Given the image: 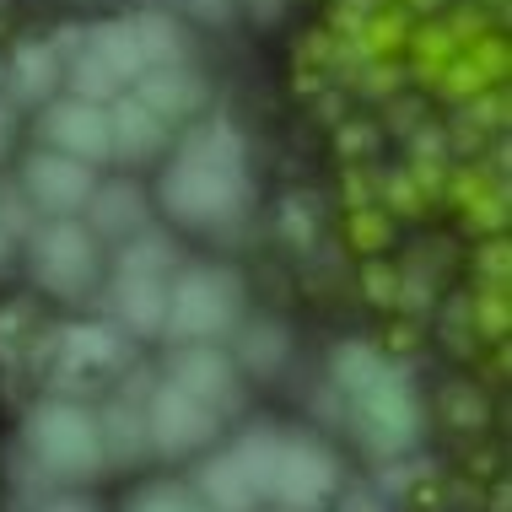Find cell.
Instances as JSON below:
<instances>
[{"label":"cell","instance_id":"cell-1","mask_svg":"<svg viewBox=\"0 0 512 512\" xmlns=\"http://www.w3.org/2000/svg\"><path fill=\"white\" fill-rule=\"evenodd\" d=\"M162 211L178 227H221V221H238L254 200L248 184V146L227 119L195 124L178 141V157L162 173Z\"/></svg>","mask_w":512,"mask_h":512},{"label":"cell","instance_id":"cell-2","mask_svg":"<svg viewBox=\"0 0 512 512\" xmlns=\"http://www.w3.org/2000/svg\"><path fill=\"white\" fill-rule=\"evenodd\" d=\"M238 318H243L238 270L195 265L168 281V324H162V335H173L178 345H216L221 335L238 329Z\"/></svg>","mask_w":512,"mask_h":512},{"label":"cell","instance_id":"cell-3","mask_svg":"<svg viewBox=\"0 0 512 512\" xmlns=\"http://www.w3.org/2000/svg\"><path fill=\"white\" fill-rule=\"evenodd\" d=\"M27 453L44 475H60V480H92L108 464L98 415L76 405V399H49V405L27 415Z\"/></svg>","mask_w":512,"mask_h":512},{"label":"cell","instance_id":"cell-4","mask_svg":"<svg viewBox=\"0 0 512 512\" xmlns=\"http://www.w3.org/2000/svg\"><path fill=\"white\" fill-rule=\"evenodd\" d=\"M103 275V248L76 216L33 232V281L54 297H87Z\"/></svg>","mask_w":512,"mask_h":512},{"label":"cell","instance_id":"cell-5","mask_svg":"<svg viewBox=\"0 0 512 512\" xmlns=\"http://www.w3.org/2000/svg\"><path fill=\"white\" fill-rule=\"evenodd\" d=\"M340 486V459L324 448L318 437H281L270 469V502H281L286 512H318Z\"/></svg>","mask_w":512,"mask_h":512},{"label":"cell","instance_id":"cell-6","mask_svg":"<svg viewBox=\"0 0 512 512\" xmlns=\"http://www.w3.org/2000/svg\"><path fill=\"white\" fill-rule=\"evenodd\" d=\"M92 189H98V168L65 157V151L38 146L33 157L22 162V200L33 205L38 216H49V221L81 216L87 200H92Z\"/></svg>","mask_w":512,"mask_h":512},{"label":"cell","instance_id":"cell-7","mask_svg":"<svg viewBox=\"0 0 512 512\" xmlns=\"http://www.w3.org/2000/svg\"><path fill=\"white\" fill-rule=\"evenodd\" d=\"M141 415H146V442L157 453H168V459L211 448L221 432V415L211 405H200L195 394H184L178 383H157V394H151V405Z\"/></svg>","mask_w":512,"mask_h":512},{"label":"cell","instance_id":"cell-8","mask_svg":"<svg viewBox=\"0 0 512 512\" xmlns=\"http://www.w3.org/2000/svg\"><path fill=\"white\" fill-rule=\"evenodd\" d=\"M351 405H356V421H362V437L383 453H399L415 437V426H421L410 383L394 367H383V378H372L362 394H351Z\"/></svg>","mask_w":512,"mask_h":512},{"label":"cell","instance_id":"cell-9","mask_svg":"<svg viewBox=\"0 0 512 512\" xmlns=\"http://www.w3.org/2000/svg\"><path fill=\"white\" fill-rule=\"evenodd\" d=\"M38 135H44L49 151H65V157L98 162L114 157V135H108V108L103 103H87V98H60V103H44V119H38Z\"/></svg>","mask_w":512,"mask_h":512},{"label":"cell","instance_id":"cell-10","mask_svg":"<svg viewBox=\"0 0 512 512\" xmlns=\"http://www.w3.org/2000/svg\"><path fill=\"white\" fill-rule=\"evenodd\" d=\"M168 383H178L184 394H195L200 405H211L216 415L243 405V383H238V362L221 345H178L168 356Z\"/></svg>","mask_w":512,"mask_h":512},{"label":"cell","instance_id":"cell-11","mask_svg":"<svg viewBox=\"0 0 512 512\" xmlns=\"http://www.w3.org/2000/svg\"><path fill=\"white\" fill-rule=\"evenodd\" d=\"M146 189L135 184V178H108V184H98L92 189V200H87V232L92 238H135V232H146V221H151V211H146Z\"/></svg>","mask_w":512,"mask_h":512},{"label":"cell","instance_id":"cell-12","mask_svg":"<svg viewBox=\"0 0 512 512\" xmlns=\"http://www.w3.org/2000/svg\"><path fill=\"white\" fill-rule=\"evenodd\" d=\"M0 81H6L11 103H49V92L65 81V60H60V49H54L49 38H22V44L11 49Z\"/></svg>","mask_w":512,"mask_h":512},{"label":"cell","instance_id":"cell-13","mask_svg":"<svg viewBox=\"0 0 512 512\" xmlns=\"http://www.w3.org/2000/svg\"><path fill=\"white\" fill-rule=\"evenodd\" d=\"M135 98L173 130V124H189L205 108V81L189 65H157V71H146L135 81Z\"/></svg>","mask_w":512,"mask_h":512},{"label":"cell","instance_id":"cell-14","mask_svg":"<svg viewBox=\"0 0 512 512\" xmlns=\"http://www.w3.org/2000/svg\"><path fill=\"white\" fill-rule=\"evenodd\" d=\"M108 135H114V157L124 162H146L157 157L162 146H168V124H162L151 108L135 98V92H119L114 103H108Z\"/></svg>","mask_w":512,"mask_h":512},{"label":"cell","instance_id":"cell-15","mask_svg":"<svg viewBox=\"0 0 512 512\" xmlns=\"http://www.w3.org/2000/svg\"><path fill=\"white\" fill-rule=\"evenodd\" d=\"M81 49H87L92 60H98V65H103V71L119 81L124 92H130L135 81L146 76V60H141V44H135V27H130V17H114V22L87 27V33H81Z\"/></svg>","mask_w":512,"mask_h":512},{"label":"cell","instance_id":"cell-16","mask_svg":"<svg viewBox=\"0 0 512 512\" xmlns=\"http://www.w3.org/2000/svg\"><path fill=\"white\" fill-rule=\"evenodd\" d=\"M114 313L135 335H162V324H168V281H157V275H119Z\"/></svg>","mask_w":512,"mask_h":512},{"label":"cell","instance_id":"cell-17","mask_svg":"<svg viewBox=\"0 0 512 512\" xmlns=\"http://www.w3.org/2000/svg\"><path fill=\"white\" fill-rule=\"evenodd\" d=\"M195 496L211 512H254L259 507V491L254 480L243 475V464L232 459V448H221L216 459L200 464V480H195Z\"/></svg>","mask_w":512,"mask_h":512},{"label":"cell","instance_id":"cell-18","mask_svg":"<svg viewBox=\"0 0 512 512\" xmlns=\"http://www.w3.org/2000/svg\"><path fill=\"white\" fill-rule=\"evenodd\" d=\"M130 27H135V44H141L146 71H157V65H184L189 38L168 11H141V17H130Z\"/></svg>","mask_w":512,"mask_h":512},{"label":"cell","instance_id":"cell-19","mask_svg":"<svg viewBox=\"0 0 512 512\" xmlns=\"http://www.w3.org/2000/svg\"><path fill=\"white\" fill-rule=\"evenodd\" d=\"M178 270V248L168 232H135V238H124L119 248V275H157V281H173Z\"/></svg>","mask_w":512,"mask_h":512},{"label":"cell","instance_id":"cell-20","mask_svg":"<svg viewBox=\"0 0 512 512\" xmlns=\"http://www.w3.org/2000/svg\"><path fill=\"white\" fill-rule=\"evenodd\" d=\"M98 432H103V453L108 459H135V453L146 448V415L135 405H119L98 415Z\"/></svg>","mask_w":512,"mask_h":512},{"label":"cell","instance_id":"cell-21","mask_svg":"<svg viewBox=\"0 0 512 512\" xmlns=\"http://www.w3.org/2000/svg\"><path fill=\"white\" fill-rule=\"evenodd\" d=\"M383 367H389V362H383V356L372 351V345H356V340H351V345H340V351H335V389H340L345 399L362 394L372 378H383Z\"/></svg>","mask_w":512,"mask_h":512},{"label":"cell","instance_id":"cell-22","mask_svg":"<svg viewBox=\"0 0 512 512\" xmlns=\"http://www.w3.org/2000/svg\"><path fill=\"white\" fill-rule=\"evenodd\" d=\"M65 367H76V372H87V367H108V362H119V340H114V329H65Z\"/></svg>","mask_w":512,"mask_h":512},{"label":"cell","instance_id":"cell-23","mask_svg":"<svg viewBox=\"0 0 512 512\" xmlns=\"http://www.w3.org/2000/svg\"><path fill=\"white\" fill-rule=\"evenodd\" d=\"M65 81H71V98H87V103H103V108H108V103H114L119 92H124L119 81L108 76V71H103L98 60H92L87 49H76V60L65 65Z\"/></svg>","mask_w":512,"mask_h":512},{"label":"cell","instance_id":"cell-24","mask_svg":"<svg viewBox=\"0 0 512 512\" xmlns=\"http://www.w3.org/2000/svg\"><path fill=\"white\" fill-rule=\"evenodd\" d=\"M410 44H415V60H421V71L432 76V71H442L448 60H459V44H464V38L453 33V22H442V27L432 22V27H415Z\"/></svg>","mask_w":512,"mask_h":512},{"label":"cell","instance_id":"cell-25","mask_svg":"<svg viewBox=\"0 0 512 512\" xmlns=\"http://www.w3.org/2000/svg\"><path fill=\"white\" fill-rule=\"evenodd\" d=\"M124 512H211V507H205L195 491H184V486H168V480H157V486L135 491Z\"/></svg>","mask_w":512,"mask_h":512},{"label":"cell","instance_id":"cell-26","mask_svg":"<svg viewBox=\"0 0 512 512\" xmlns=\"http://www.w3.org/2000/svg\"><path fill=\"white\" fill-rule=\"evenodd\" d=\"M410 17L405 11H383V17H372L367 27H362V49L367 54H394V49H405L410 44Z\"/></svg>","mask_w":512,"mask_h":512},{"label":"cell","instance_id":"cell-27","mask_svg":"<svg viewBox=\"0 0 512 512\" xmlns=\"http://www.w3.org/2000/svg\"><path fill=\"white\" fill-rule=\"evenodd\" d=\"M281 356H286V329H281V324H254V329H248V340H243V362L254 367V372L281 367Z\"/></svg>","mask_w":512,"mask_h":512},{"label":"cell","instance_id":"cell-28","mask_svg":"<svg viewBox=\"0 0 512 512\" xmlns=\"http://www.w3.org/2000/svg\"><path fill=\"white\" fill-rule=\"evenodd\" d=\"M351 238L362 248H383V238H389V211H378V205L351 211Z\"/></svg>","mask_w":512,"mask_h":512},{"label":"cell","instance_id":"cell-29","mask_svg":"<svg viewBox=\"0 0 512 512\" xmlns=\"http://www.w3.org/2000/svg\"><path fill=\"white\" fill-rule=\"evenodd\" d=\"M367 292L378 297V302H394V297H399V275H394L389 265H372V270H367Z\"/></svg>","mask_w":512,"mask_h":512},{"label":"cell","instance_id":"cell-30","mask_svg":"<svg viewBox=\"0 0 512 512\" xmlns=\"http://www.w3.org/2000/svg\"><path fill=\"white\" fill-rule=\"evenodd\" d=\"M389 205H399V211H415V205H421V195H415V184H410V173L389 178Z\"/></svg>","mask_w":512,"mask_h":512},{"label":"cell","instance_id":"cell-31","mask_svg":"<svg viewBox=\"0 0 512 512\" xmlns=\"http://www.w3.org/2000/svg\"><path fill=\"white\" fill-rule=\"evenodd\" d=\"M475 318H480V324H486V329H502V324H507V302H502V292L480 302V308H475Z\"/></svg>","mask_w":512,"mask_h":512},{"label":"cell","instance_id":"cell-32","mask_svg":"<svg viewBox=\"0 0 512 512\" xmlns=\"http://www.w3.org/2000/svg\"><path fill=\"white\" fill-rule=\"evenodd\" d=\"M480 265H486V270L496 275V281H502V275H507V243H491V248H486V259H480Z\"/></svg>","mask_w":512,"mask_h":512},{"label":"cell","instance_id":"cell-33","mask_svg":"<svg viewBox=\"0 0 512 512\" xmlns=\"http://www.w3.org/2000/svg\"><path fill=\"white\" fill-rule=\"evenodd\" d=\"M6 146H11V108L0 103V157H6Z\"/></svg>","mask_w":512,"mask_h":512},{"label":"cell","instance_id":"cell-34","mask_svg":"<svg viewBox=\"0 0 512 512\" xmlns=\"http://www.w3.org/2000/svg\"><path fill=\"white\" fill-rule=\"evenodd\" d=\"M184 6H195V11H205V17H216V11H227V0H184Z\"/></svg>","mask_w":512,"mask_h":512},{"label":"cell","instance_id":"cell-35","mask_svg":"<svg viewBox=\"0 0 512 512\" xmlns=\"http://www.w3.org/2000/svg\"><path fill=\"white\" fill-rule=\"evenodd\" d=\"M44 512H92V507L87 502H49Z\"/></svg>","mask_w":512,"mask_h":512},{"label":"cell","instance_id":"cell-36","mask_svg":"<svg viewBox=\"0 0 512 512\" xmlns=\"http://www.w3.org/2000/svg\"><path fill=\"white\" fill-rule=\"evenodd\" d=\"M345 512H378V502H372V496H356V502H345Z\"/></svg>","mask_w":512,"mask_h":512},{"label":"cell","instance_id":"cell-37","mask_svg":"<svg viewBox=\"0 0 512 512\" xmlns=\"http://www.w3.org/2000/svg\"><path fill=\"white\" fill-rule=\"evenodd\" d=\"M410 6H415V11H432V6H437V0H410Z\"/></svg>","mask_w":512,"mask_h":512},{"label":"cell","instance_id":"cell-38","mask_svg":"<svg viewBox=\"0 0 512 512\" xmlns=\"http://www.w3.org/2000/svg\"><path fill=\"white\" fill-rule=\"evenodd\" d=\"M0 254H6V232H0Z\"/></svg>","mask_w":512,"mask_h":512},{"label":"cell","instance_id":"cell-39","mask_svg":"<svg viewBox=\"0 0 512 512\" xmlns=\"http://www.w3.org/2000/svg\"><path fill=\"white\" fill-rule=\"evenodd\" d=\"M281 512H286V507H281Z\"/></svg>","mask_w":512,"mask_h":512}]
</instances>
